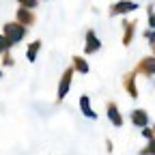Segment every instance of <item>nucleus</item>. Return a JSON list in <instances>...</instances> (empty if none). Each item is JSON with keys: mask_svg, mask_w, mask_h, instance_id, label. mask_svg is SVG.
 <instances>
[{"mask_svg": "<svg viewBox=\"0 0 155 155\" xmlns=\"http://www.w3.org/2000/svg\"><path fill=\"white\" fill-rule=\"evenodd\" d=\"M26 35V28L22 24H5V37L9 43H17L22 41V37Z\"/></svg>", "mask_w": 155, "mask_h": 155, "instance_id": "nucleus-1", "label": "nucleus"}, {"mask_svg": "<svg viewBox=\"0 0 155 155\" xmlns=\"http://www.w3.org/2000/svg\"><path fill=\"white\" fill-rule=\"evenodd\" d=\"M17 17H19V22H24V24H32L35 22V15L30 13V9H19Z\"/></svg>", "mask_w": 155, "mask_h": 155, "instance_id": "nucleus-9", "label": "nucleus"}, {"mask_svg": "<svg viewBox=\"0 0 155 155\" xmlns=\"http://www.w3.org/2000/svg\"><path fill=\"white\" fill-rule=\"evenodd\" d=\"M108 119H110L116 127L123 125V116L119 114V110H116V104H110V106H108Z\"/></svg>", "mask_w": 155, "mask_h": 155, "instance_id": "nucleus-7", "label": "nucleus"}, {"mask_svg": "<svg viewBox=\"0 0 155 155\" xmlns=\"http://www.w3.org/2000/svg\"><path fill=\"white\" fill-rule=\"evenodd\" d=\"M138 5L131 2V0H121V2H116L112 9H110V15H121V13H129V11H136Z\"/></svg>", "mask_w": 155, "mask_h": 155, "instance_id": "nucleus-2", "label": "nucleus"}, {"mask_svg": "<svg viewBox=\"0 0 155 155\" xmlns=\"http://www.w3.org/2000/svg\"><path fill=\"white\" fill-rule=\"evenodd\" d=\"M140 155H155V140H151V142H149V147L140 151Z\"/></svg>", "mask_w": 155, "mask_h": 155, "instance_id": "nucleus-14", "label": "nucleus"}, {"mask_svg": "<svg viewBox=\"0 0 155 155\" xmlns=\"http://www.w3.org/2000/svg\"><path fill=\"white\" fill-rule=\"evenodd\" d=\"M80 106H82V112H84V116H88V119H95V112L91 110V104H88V97H82L80 99Z\"/></svg>", "mask_w": 155, "mask_h": 155, "instance_id": "nucleus-11", "label": "nucleus"}, {"mask_svg": "<svg viewBox=\"0 0 155 155\" xmlns=\"http://www.w3.org/2000/svg\"><path fill=\"white\" fill-rule=\"evenodd\" d=\"M125 88L129 91L131 97H138V91H136V75H134V73H129V75L125 78Z\"/></svg>", "mask_w": 155, "mask_h": 155, "instance_id": "nucleus-8", "label": "nucleus"}, {"mask_svg": "<svg viewBox=\"0 0 155 155\" xmlns=\"http://www.w3.org/2000/svg\"><path fill=\"white\" fill-rule=\"evenodd\" d=\"M9 48V41H7V37L5 35H0V52H5Z\"/></svg>", "mask_w": 155, "mask_h": 155, "instance_id": "nucleus-17", "label": "nucleus"}, {"mask_svg": "<svg viewBox=\"0 0 155 155\" xmlns=\"http://www.w3.org/2000/svg\"><path fill=\"white\" fill-rule=\"evenodd\" d=\"M153 131H155V127H153Z\"/></svg>", "mask_w": 155, "mask_h": 155, "instance_id": "nucleus-21", "label": "nucleus"}, {"mask_svg": "<svg viewBox=\"0 0 155 155\" xmlns=\"http://www.w3.org/2000/svg\"><path fill=\"white\" fill-rule=\"evenodd\" d=\"M142 136H144V138H149V140H155V131H153V129H149V127H144V129H142Z\"/></svg>", "mask_w": 155, "mask_h": 155, "instance_id": "nucleus-15", "label": "nucleus"}, {"mask_svg": "<svg viewBox=\"0 0 155 155\" xmlns=\"http://www.w3.org/2000/svg\"><path fill=\"white\" fill-rule=\"evenodd\" d=\"M101 48V43L99 41H97V35L93 32V30H88L86 32V54H93V52H97V50H99Z\"/></svg>", "mask_w": 155, "mask_h": 155, "instance_id": "nucleus-5", "label": "nucleus"}, {"mask_svg": "<svg viewBox=\"0 0 155 155\" xmlns=\"http://www.w3.org/2000/svg\"><path fill=\"white\" fill-rule=\"evenodd\" d=\"M71 75H73V69H67L65 75H63V80H61V86H58V99H63V97L67 95L69 84H71Z\"/></svg>", "mask_w": 155, "mask_h": 155, "instance_id": "nucleus-4", "label": "nucleus"}, {"mask_svg": "<svg viewBox=\"0 0 155 155\" xmlns=\"http://www.w3.org/2000/svg\"><path fill=\"white\" fill-rule=\"evenodd\" d=\"M73 67L80 71V73H86V71H88V65L82 61V58H73Z\"/></svg>", "mask_w": 155, "mask_h": 155, "instance_id": "nucleus-12", "label": "nucleus"}, {"mask_svg": "<svg viewBox=\"0 0 155 155\" xmlns=\"http://www.w3.org/2000/svg\"><path fill=\"white\" fill-rule=\"evenodd\" d=\"M39 48H41V41H35V43L28 48V61H30V63L35 61V56H37V50H39Z\"/></svg>", "mask_w": 155, "mask_h": 155, "instance_id": "nucleus-13", "label": "nucleus"}, {"mask_svg": "<svg viewBox=\"0 0 155 155\" xmlns=\"http://www.w3.org/2000/svg\"><path fill=\"white\" fill-rule=\"evenodd\" d=\"M17 2H22L26 9H35L37 7V0H17Z\"/></svg>", "mask_w": 155, "mask_h": 155, "instance_id": "nucleus-16", "label": "nucleus"}, {"mask_svg": "<svg viewBox=\"0 0 155 155\" xmlns=\"http://www.w3.org/2000/svg\"><path fill=\"white\" fill-rule=\"evenodd\" d=\"M138 71H140V73H144V75H155V56L142 58L140 65H138Z\"/></svg>", "mask_w": 155, "mask_h": 155, "instance_id": "nucleus-3", "label": "nucleus"}, {"mask_svg": "<svg viewBox=\"0 0 155 155\" xmlns=\"http://www.w3.org/2000/svg\"><path fill=\"white\" fill-rule=\"evenodd\" d=\"M144 35H147V39H151V43H155V30H149Z\"/></svg>", "mask_w": 155, "mask_h": 155, "instance_id": "nucleus-18", "label": "nucleus"}, {"mask_svg": "<svg viewBox=\"0 0 155 155\" xmlns=\"http://www.w3.org/2000/svg\"><path fill=\"white\" fill-rule=\"evenodd\" d=\"M153 52H155V43H153Z\"/></svg>", "mask_w": 155, "mask_h": 155, "instance_id": "nucleus-20", "label": "nucleus"}, {"mask_svg": "<svg viewBox=\"0 0 155 155\" xmlns=\"http://www.w3.org/2000/svg\"><path fill=\"white\" fill-rule=\"evenodd\" d=\"M149 24H151V28L155 30V13H151V17H149Z\"/></svg>", "mask_w": 155, "mask_h": 155, "instance_id": "nucleus-19", "label": "nucleus"}, {"mask_svg": "<svg viewBox=\"0 0 155 155\" xmlns=\"http://www.w3.org/2000/svg\"><path fill=\"white\" fill-rule=\"evenodd\" d=\"M134 28H136V22H129V24H125V35H123V43H125V45H129V43H131Z\"/></svg>", "mask_w": 155, "mask_h": 155, "instance_id": "nucleus-10", "label": "nucleus"}, {"mask_svg": "<svg viewBox=\"0 0 155 155\" xmlns=\"http://www.w3.org/2000/svg\"><path fill=\"white\" fill-rule=\"evenodd\" d=\"M131 123L144 129L147 123H149V114H147L144 110H134V112H131Z\"/></svg>", "mask_w": 155, "mask_h": 155, "instance_id": "nucleus-6", "label": "nucleus"}]
</instances>
